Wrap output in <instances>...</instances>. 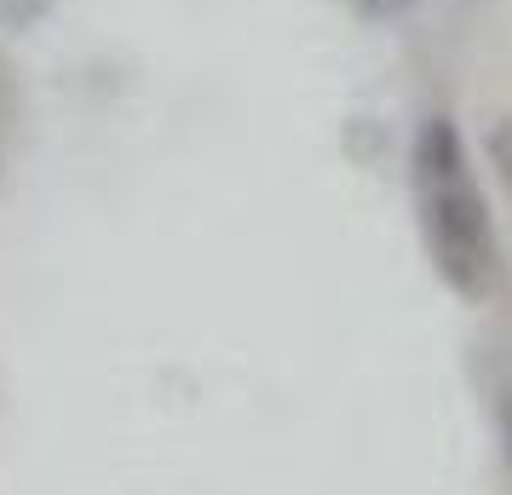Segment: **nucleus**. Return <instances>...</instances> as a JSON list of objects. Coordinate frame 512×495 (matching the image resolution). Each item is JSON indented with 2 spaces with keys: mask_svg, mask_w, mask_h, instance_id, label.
<instances>
[{
  "mask_svg": "<svg viewBox=\"0 0 512 495\" xmlns=\"http://www.w3.org/2000/svg\"><path fill=\"white\" fill-rule=\"evenodd\" d=\"M0 167H6V162H0Z\"/></svg>",
  "mask_w": 512,
  "mask_h": 495,
  "instance_id": "6",
  "label": "nucleus"
},
{
  "mask_svg": "<svg viewBox=\"0 0 512 495\" xmlns=\"http://www.w3.org/2000/svg\"><path fill=\"white\" fill-rule=\"evenodd\" d=\"M489 162L501 167V179L512 185V121H501V127L489 133Z\"/></svg>",
  "mask_w": 512,
  "mask_h": 495,
  "instance_id": "4",
  "label": "nucleus"
},
{
  "mask_svg": "<svg viewBox=\"0 0 512 495\" xmlns=\"http://www.w3.org/2000/svg\"><path fill=\"white\" fill-rule=\"evenodd\" d=\"M415 185L420 219H426V248L438 260L443 283L461 300H489L501 288V242L489 225L484 190L466 173V144L455 121L432 116L415 139Z\"/></svg>",
  "mask_w": 512,
  "mask_h": 495,
  "instance_id": "1",
  "label": "nucleus"
},
{
  "mask_svg": "<svg viewBox=\"0 0 512 495\" xmlns=\"http://www.w3.org/2000/svg\"><path fill=\"white\" fill-rule=\"evenodd\" d=\"M52 12V0H0V35H24Z\"/></svg>",
  "mask_w": 512,
  "mask_h": 495,
  "instance_id": "2",
  "label": "nucleus"
},
{
  "mask_svg": "<svg viewBox=\"0 0 512 495\" xmlns=\"http://www.w3.org/2000/svg\"><path fill=\"white\" fill-rule=\"evenodd\" d=\"M501 432H507V455H512V392H507V403H501Z\"/></svg>",
  "mask_w": 512,
  "mask_h": 495,
  "instance_id": "5",
  "label": "nucleus"
},
{
  "mask_svg": "<svg viewBox=\"0 0 512 495\" xmlns=\"http://www.w3.org/2000/svg\"><path fill=\"white\" fill-rule=\"evenodd\" d=\"M420 0H351V12L357 18H369V24H392V18H403V12H415Z\"/></svg>",
  "mask_w": 512,
  "mask_h": 495,
  "instance_id": "3",
  "label": "nucleus"
}]
</instances>
